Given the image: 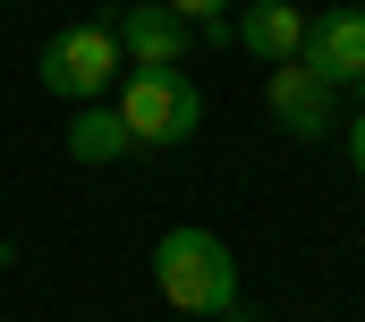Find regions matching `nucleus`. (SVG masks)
Masks as SVG:
<instances>
[{
    "instance_id": "nucleus-10",
    "label": "nucleus",
    "mask_w": 365,
    "mask_h": 322,
    "mask_svg": "<svg viewBox=\"0 0 365 322\" xmlns=\"http://www.w3.org/2000/svg\"><path fill=\"white\" fill-rule=\"evenodd\" d=\"M340 153H349V170H357V178H365V110H357V119H349V128H340Z\"/></svg>"
},
{
    "instance_id": "nucleus-3",
    "label": "nucleus",
    "mask_w": 365,
    "mask_h": 322,
    "mask_svg": "<svg viewBox=\"0 0 365 322\" xmlns=\"http://www.w3.org/2000/svg\"><path fill=\"white\" fill-rule=\"evenodd\" d=\"M34 77H43V93H60V102H102L119 85V34H110V17L60 26L43 43V60H34Z\"/></svg>"
},
{
    "instance_id": "nucleus-7",
    "label": "nucleus",
    "mask_w": 365,
    "mask_h": 322,
    "mask_svg": "<svg viewBox=\"0 0 365 322\" xmlns=\"http://www.w3.org/2000/svg\"><path fill=\"white\" fill-rule=\"evenodd\" d=\"M230 43L255 51L264 68H280V60H297V43H306V9H297V0H247V9H230Z\"/></svg>"
},
{
    "instance_id": "nucleus-2",
    "label": "nucleus",
    "mask_w": 365,
    "mask_h": 322,
    "mask_svg": "<svg viewBox=\"0 0 365 322\" xmlns=\"http://www.w3.org/2000/svg\"><path fill=\"white\" fill-rule=\"evenodd\" d=\"M110 110H119V128H128L136 153H170V145H187L204 128V93H195L187 68H128Z\"/></svg>"
},
{
    "instance_id": "nucleus-9",
    "label": "nucleus",
    "mask_w": 365,
    "mask_h": 322,
    "mask_svg": "<svg viewBox=\"0 0 365 322\" xmlns=\"http://www.w3.org/2000/svg\"><path fill=\"white\" fill-rule=\"evenodd\" d=\"M162 9L187 17V26H195V43L212 51V43H230V9H238V0H162Z\"/></svg>"
},
{
    "instance_id": "nucleus-5",
    "label": "nucleus",
    "mask_w": 365,
    "mask_h": 322,
    "mask_svg": "<svg viewBox=\"0 0 365 322\" xmlns=\"http://www.w3.org/2000/svg\"><path fill=\"white\" fill-rule=\"evenodd\" d=\"M110 34H119V68H187V51H204L195 26L170 17L162 0H128L110 17Z\"/></svg>"
},
{
    "instance_id": "nucleus-11",
    "label": "nucleus",
    "mask_w": 365,
    "mask_h": 322,
    "mask_svg": "<svg viewBox=\"0 0 365 322\" xmlns=\"http://www.w3.org/2000/svg\"><path fill=\"white\" fill-rule=\"evenodd\" d=\"M0 263H9V246H0Z\"/></svg>"
},
{
    "instance_id": "nucleus-8",
    "label": "nucleus",
    "mask_w": 365,
    "mask_h": 322,
    "mask_svg": "<svg viewBox=\"0 0 365 322\" xmlns=\"http://www.w3.org/2000/svg\"><path fill=\"white\" fill-rule=\"evenodd\" d=\"M128 128H119V110L110 102H77V119H68V161H86V170H110V161H128Z\"/></svg>"
},
{
    "instance_id": "nucleus-1",
    "label": "nucleus",
    "mask_w": 365,
    "mask_h": 322,
    "mask_svg": "<svg viewBox=\"0 0 365 322\" xmlns=\"http://www.w3.org/2000/svg\"><path fill=\"white\" fill-rule=\"evenodd\" d=\"M153 289H162V306L187 322H230L247 297H238V254L212 238V229H162L153 238Z\"/></svg>"
},
{
    "instance_id": "nucleus-4",
    "label": "nucleus",
    "mask_w": 365,
    "mask_h": 322,
    "mask_svg": "<svg viewBox=\"0 0 365 322\" xmlns=\"http://www.w3.org/2000/svg\"><path fill=\"white\" fill-rule=\"evenodd\" d=\"M264 102H272L280 136H297V145H323L340 128V85H323L306 60H280L272 77H264Z\"/></svg>"
},
{
    "instance_id": "nucleus-6",
    "label": "nucleus",
    "mask_w": 365,
    "mask_h": 322,
    "mask_svg": "<svg viewBox=\"0 0 365 322\" xmlns=\"http://www.w3.org/2000/svg\"><path fill=\"white\" fill-rule=\"evenodd\" d=\"M297 60L323 85H365V9H323V17H306Z\"/></svg>"
}]
</instances>
